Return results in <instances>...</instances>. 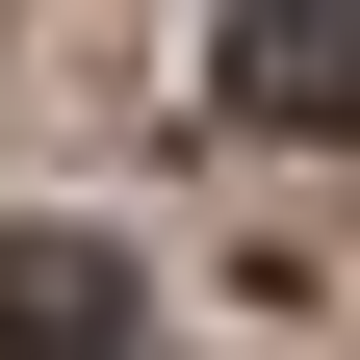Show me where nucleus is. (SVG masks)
<instances>
[{
	"label": "nucleus",
	"mask_w": 360,
	"mask_h": 360,
	"mask_svg": "<svg viewBox=\"0 0 360 360\" xmlns=\"http://www.w3.org/2000/svg\"><path fill=\"white\" fill-rule=\"evenodd\" d=\"M206 77H232L257 129H360V0H232V52H206Z\"/></svg>",
	"instance_id": "f257e3e1"
},
{
	"label": "nucleus",
	"mask_w": 360,
	"mask_h": 360,
	"mask_svg": "<svg viewBox=\"0 0 360 360\" xmlns=\"http://www.w3.org/2000/svg\"><path fill=\"white\" fill-rule=\"evenodd\" d=\"M0 360H129V232H0Z\"/></svg>",
	"instance_id": "f03ea898"
}]
</instances>
